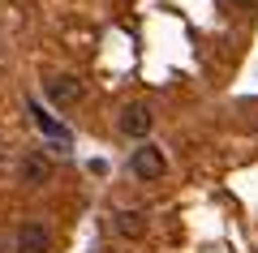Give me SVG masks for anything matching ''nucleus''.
Segmentation results:
<instances>
[{
    "mask_svg": "<svg viewBox=\"0 0 258 253\" xmlns=\"http://www.w3.org/2000/svg\"><path fill=\"white\" fill-rule=\"evenodd\" d=\"M129 172L138 176V181H164L168 172V159H164V146H138V150L129 154Z\"/></svg>",
    "mask_w": 258,
    "mask_h": 253,
    "instance_id": "obj_1",
    "label": "nucleus"
},
{
    "mask_svg": "<svg viewBox=\"0 0 258 253\" xmlns=\"http://www.w3.org/2000/svg\"><path fill=\"white\" fill-rule=\"evenodd\" d=\"M116 129L125 137H147L151 129H155V112H151L147 103H125V108L116 112Z\"/></svg>",
    "mask_w": 258,
    "mask_h": 253,
    "instance_id": "obj_2",
    "label": "nucleus"
},
{
    "mask_svg": "<svg viewBox=\"0 0 258 253\" xmlns=\"http://www.w3.org/2000/svg\"><path fill=\"white\" fill-rule=\"evenodd\" d=\"M43 95H47V103H56V108H69V103H78L82 99V81L74 77V73H52V77L43 81Z\"/></svg>",
    "mask_w": 258,
    "mask_h": 253,
    "instance_id": "obj_3",
    "label": "nucleus"
},
{
    "mask_svg": "<svg viewBox=\"0 0 258 253\" xmlns=\"http://www.w3.org/2000/svg\"><path fill=\"white\" fill-rule=\"evenodd\" d=\"M18 176H22V185H30V189H43V185L52 181V159H47L43 150H26L22 163H18Z\"/></svg>",
    "mask_w": 258,
    "mask_h": 253,
    "instance_id": "obj_4",
    "label": "nucleus"
},
{
    "mask_svg": "<svg viewBox=\"0 0 258 253\" xmlns=\"http://www.w3.org/2000/svg\"><path fill=\"white\" fill-rule=\"evenodd\" d=\"M26 112H30V120H35V125L43 129V133L52 137V142H56V150H60V154H69V129H64L60 120L52 116V112H43V103H39V99H30V103H26Z\"/></svg>",
    "mask_w": 258,
    "mask_h": 253,
    "instance_id": "obj_5",
    "label": "nucleus"
},
{
    "mask_svg": "<svg viewBox=\"0 0 258 253\" xmlns=\"http://www.w3.org/2000/svg\"><path fill=\"white\" fill-rule=\"evenodd\" d=\"M13 249L18 253H52V232L43 223H22L13 236Z\"/></svg>",
    "mask_w": 258,
    "mask_h": 253,
    "instance_id": "obj_6",
    "label": "nucleus"
},
{
    "mask_svg": "<svg viewBox=\"0 0 258 253\" xmlns=\"http://www.w3.org/2000/svg\"><path fill=\"white\" fill-rule=\"evenodd\" d=\"M112 227H116V236H125V240H138V236L147 232V219H142V210H116Z\"/></svg>",
    "mask_w": 258,
    "mask_h": 253,
    "instance_id": "obj_7",
    "label": "nucleus"
},
{
    "mask_svg": "<svg viewBox=\"0 0 258 253\" xmlns=\"http://www.w3.org/2000/svg\"><path fill=\"white\" fill-rule=\"evenodd\" d=\"M228 5H232V9H241V13H254L258 9V0H228Z\"/></svg>",
    "mask_w": 258,
    "mask_h": 253,
    "instance_id": "obj_8",
    "label": "nucleus"
},
{
    "mask_svg": "<svg viewBox=\"0 0 258 253\" xmlns=\"http://www.w3.org/2000/svg\"><path fill=\"white\" fill-rule=\"evenodd\" d=\"M0 163H5V142H0Z\"/></svg>",
    "mask_w": 258,
    "mask_h": 253,
    "instance_id": "obj_9",
    "label": "nucleus"
}]
</instances>
